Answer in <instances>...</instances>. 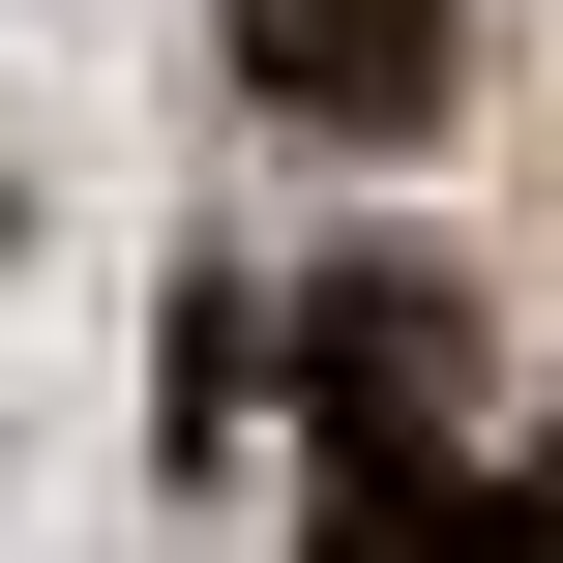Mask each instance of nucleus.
I'll return each mask as SVG.
<instances>
[{
  "mask_svg": "<svg viewBox=\"0 0 563 563\" xmlns=\"http://www.w3.org/2000/svg\"><path fill=\"white\" fill-rule=\"evenodd\" d=\"M208 30L297 148H445V89H475V0H208Z\"/></svg>",
  "mask_w": 563,
  "mask_h": 563,
  "instance_id": "1",
  "label": "nucleus"
},
{
  "mask_svg": "<svg viewBox=\"0 0 563 563\" xmlns=\"http://www.w3.org/2000/svg\"><path fill=\"white\" fill-rule=\"evenodd\" d=\"M297 386H327L356 445H416V416L475 386V327H445V267H327V327H297Z\"/></svg>",
  "mask_w": 563,
  "mask_h": 563,
  "instance_id": "2",
  "label": "nucleus"
},
{
  "mask_svg": "<svg viewBox=\"0 0 563 563\" xmlns=\"http://www.w3.org/2000/svg\"><path fill=\"white\" fill-rule=\"evenodd\" d=\"M327 563H534V505H475L445 445H356L327 475Z\"/></svg>",
  "mask_w": 563,
  "mask_h": 563,
  "instance_id": "3",
  "label": "nucleus"
}]
</instances>
